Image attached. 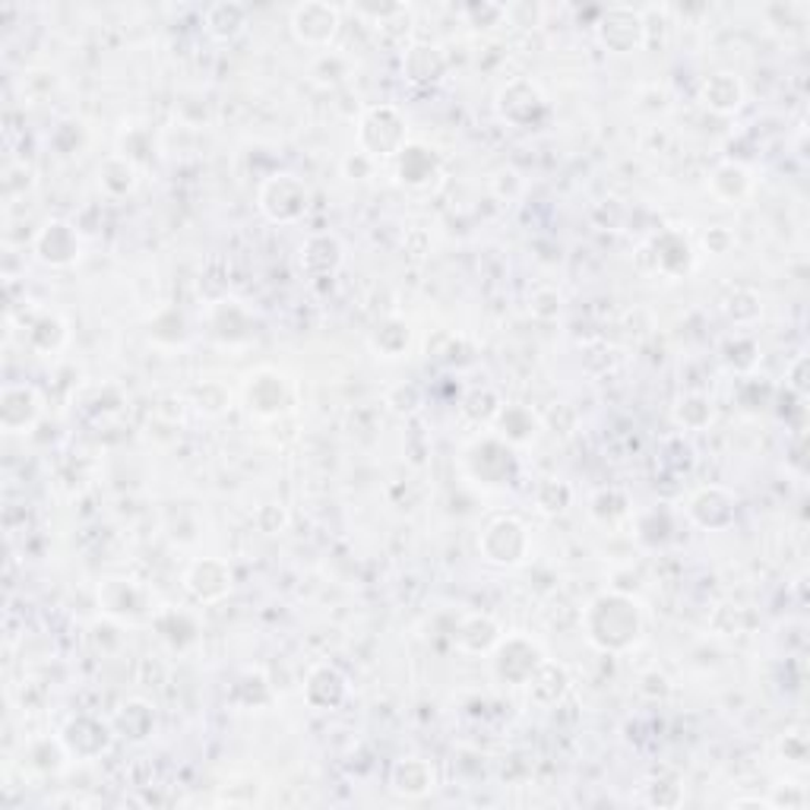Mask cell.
<instances>
[{"instance_id": "6da1fadb", "label": "cell", "mask_w": 810, "mask_h": 810, "mask_svg": "<svg viewBox=\"0 0 810 810\" xmlns=\"http://www.w3.org/2000/svg\"><path fill=\"white\" fill-rule=\"evenodd\" d=\"M583 634L595 649L620 655L640 643L643 637V612L624 592H602L583 612Z\"/></svg>"}, {"instance_id": "7a4b0ae2", "label": "cell", "mask_w": 810, "mask_h": 810, "mask_svg": "<svg viewBox=\"0 0 810 810\" xmlns=\"http://www.w3.org/2000/svg\"><path fill=\"white\" fill-rule=\"evenodd\" d=\"M409 146V121L396 105H370L358 121V149L377 159H396Z\"/></svg>"}, {"instance_id": "3957f363", "label": "cell", "mask_w": 810, "mask_h": 810, "mask_svg": "<svg viewBox=\"0 0 810 810\" xmlns=\"http://www.w3.org/2000/svg\"><path fill=\"white\" fill-rule=\"evenodd\" d=\"M256 206L260 213L276 225H292L305 219L310 209V187L292 171H276L270 174L260 191H256Z\"/></svg>"}, {"instance_id": "277c9868", "label": "cell", "mask_w": 810, "mask_h": 810, "mask_svg": "<svg viewBox=\"0 0 810 810\" xmlns=\"http://www.w3.org/2000/svg\"><path fill=\"white\" fill-rule=\"evenodd\" d=\"M532 538L526 523H520L516 516H498L491 520L481 538H478V551L481 558L494 567H520L523 560L529 558Z\"/></svg>"}, {"instance_id": "5b68a950", "label": "cell", "mask_w": 810, "mask_h": 810, "mask_svg": "<svg viewBox=\"0 0 810 810\" xmlns=\"http://www.w3.org/2000/svg\"><path fill=\"white\" fill-rule=\"evenodd\" d=\"M339 26H342V13H339V7L327 3V0L298 3L292 10V20H288V28L295 35V42L305 45V48H313V52L333 48Z\"/></svg>"}, {"instance_id": "8992f818", "label": "cell", "mask_w": 810, "mask_h": 810, "mask_svg": "<svg viewBox=\"0 0 810 810\" xmlns=\"http://www.w3.org/2000/svg\"><path fill=\"white\" fill-rule=\"evenodd\" d=\"M595 35L598 42L615 52V55H634V52H643L646 48V23L643 10H634V7H608L602 10L598 23H595Z\"/></svg>"}, {"instance_id": "52a82bcc", "label": "cell", "mask_w": 810, "mask_h": 810, "mask_svg": "<svg viewBox=\"0 0 810 810\" xmlns=\"http://www.w3.org/2000/svg\"><path fill=\"white\" fill-rule=\"evenodd\" d=\"M32 251L35 256L52 266V270H67L73 266L80 256H83V238L77 231V225L67 223V219H52L38 228L35 241H32Z\"/></svg>"}, {"instance_id": "ba28073f", "label": "cell", "mask_w": 810, "mask_h": 810, "mask_svg": "<svg viewBox=\"0 0 810 810\" xmlns=\"http://www.w3.org/2000/svg\"><path fill=\"white\" fill-rule=\"evenodd\" d=\"M498 114L513 127H535L548 114V102L529 80H510L498 92Z\"/></svg>"}, {"instance_id": "9c48e42d", "label": "cell", "mask_w": 810, "mask_h": 810, "mask_svg": "<svg viewBox=\"0 0 810 810\" xmlns=\"http://www.w3.org/2000/svg\"><path fill=\"white\" fill-rule=\"evenodd\" d=\"M184 589L199 605H216V602L228 598V592L235 589V573H231V567L225 560L199 558L187 567Z\"/></svg>"}, {"instance_id": "30bf717a", "label": "cell", "mask_w": 810, "mask_h": 810, "mask_svg": "<svg viewBox=\"0 0 810 810\" xmlns=\"http://www.w3.org/2000/svg\"><path fill=\"white\" fill-rule=\"evenodd\" d=\"M545 652L538 646L526 640V637H506L494 649V671L503 684H513V687H526L535 669L541 665Z\"/></svg>"}, {"instance_id": "8fae6325", "label": "cell", "mask_w": 810, "mask_h": 810, "mask_svg": "<svg viewBox=\"0 0 810 810\" xmlns=\"http://www.w3.org/2000/svg\"><path fill=\"white\" fill-rule=\"evenodd\" d=\"M687 516L697 523L699 529L722 532L734 523V516H738V501H734V494L726 491V488L709 484V488H703V491H697V494L691 498V503H687Z\"/></svg>"}, {"instance_id": "7c38bea8", "label": "cell", "mask_w": 810, "mask_h": 810, "mask_svg": "<svg viewBox=\"0 0 810 810\" xmlns=\"http://www.w3.org/2000/svg\"><path fill=\"white\" fill-rule=\"evenodd\" d=\"M248 406H251L253 415L260 419H279L282 412L292 406V392L285 377L276 370H256L251 380H248Z\"/></svg>"}, {"instance_id": "4fadbf2b", "label": "cell", "mask_w": 810, "mask_h": 810, "mask_svg": "<svg viewBox=\"0 0 810 810\" xmlns=\"http://www.w3.org/2000/svg\"><path fill=\"white\" fill-rule=\"evenodd\" d=\"M42 415V399L26 384H10L0 392V427L7 434H26Z\"/></svg>"}, {"instance_id": "5bb4252c", "label": "cell", "mask_w": 810, "mask_h": 810, "mask_svg": "<svg viewBox=\"0 0 810 810\" xmlns=\"http://www.w3.org/2000/svg\"><path fill=\"white\" fill-rule=\"evenodd\" d=\"M60 741L67 744L70 756L95 760V756H102L112 748V728L99 722V719H92V716H77V719L67 722Z\"/></svg>"}, {"instance_id": "9a60e30c", "label": "cell", "mask_w": 810, "mask_h": 810, "mask_svg": "<svg viewBox=\"0 0 810 810\" xmlns=\"http://www.w3.org/2000/svg\"><path fill=\"white\" fill-rule=\"evenodd\" d=\"M697 99L706 112L728 117V114L741 112V105H744V99H748V89H744L738 73L719 70V73H712V77H706V80L699 83Z\"/></svg>"}, {"instance_id": "2e32d148", "label": "cell", "mask_w": 810, "mask_h": 810, "mask_svg": "<svg viewBox=\"0 0 810 810\" xmlns=\"http://www.w3.org/2000/svg\"><path fill=\"white\" fill-rule=\"evenodd\" d=\"M392 162H396V178L412 191H424L441 178V156L421 142H409Z\"/></svg>"}, {"instance_id": "e0dca14e", "label": "cell", "mask_w": 810, "mask_h": 810, "mask_svg": "<svg viewBox=\"0 0 810 810\" xmlns=\"http://www.w3.org/2000/svg\"><path fill=\"white\" fill-rule=\"evenodd\" d=\"M342 260H345V251H342L335 235H310L308 241L301 244V256H298L301 273L313 282L333 279L339 266H342Z\"/></svg>"}, {"instance_id": "ac0fdd59", "label": "cell", "mask_w": 810, "mask_h": 810, "mask_svg": "<svg viewBox=\"0 0 810 810\" xmlns=\"http://www.w3.org/2000/svg\"><path fill=\"white\" fill-rule=\"evenodd\" d=\"M349 697V681L345 674L333 665H317L310 671L308 681H305V699H308L310 709H320V712H333Z\"/></svg>"}, {"instance_id": "d6986e66", "label": "cell", "mask_w": 810, "mask_h": 810, "mask_svg": "<svg viewBox=\"0 0 810 810\" xmlns=\"http://www.w3.org/2000/svg\"><path fill=\"white\" fill-rule=\"evenodd\" d=\"M652 260H655L659 273L677 279V276H687L694 270V248L681 231H662L652 241Z\"/></svg>"}, {"instance_id": "ffe728a7", "label": "cell", "mask_w": 810, "mask_h": 810, "mask_svg": "<svg viewBox=\"0 0 810 810\" xmlns=\"http://www.w3.org/2000/svg\"><path fill=\"white\" fill-rule=\"evenodd\" d=\"M392 791H399L402 798H424L437 788V773L431 766V760L421 756H406L392 766L390 773Z\"/></svg>"}, {"instance_id": "44dd1931", "label": "cell", "mask_w": 810, "mask_h": 810, "mask_svg": "<svg viewBox=\"0 0 810 810\" xmlns=\"http://www.w3.org/2000/svg\"><path fill=\"white\" fill-rule=\"evenodd\" d=\"M453 640L463 652H472V655H484V652H494L498 643L503 640L498 620L488 615H466L459 620V627L453 630Z\"/></svg>"}, {"instance_id": "7402d4cb", "label": "cell", "mask_w": 810, "mask_h": 810, "mask_svg": "<svg viewBox=\"0 0 810 810\" xmlns=\"http://www.w3.org/2000/svg\"><path fill=\"white\" fill-rule=\"evenodd\" d=\"M402 73L419 85L437 83L447 73V57H444V52L437 45L415 42V45H409L402 52Z\"/></svg>"}, {"instance_id": "603a6c76", "label": "cell", "mask_w": 810, "mask_h": 810, "mask_svg": "<svg viewBox=\"0 0 810 810\" xmlns=\"http://www.w3.org/2000/svg\"><path fill=\"white\" fill-rule=\"evenodd\" d=\"M251 20V10L238 0H219L209 3L203 13V28L216 38V42H235Z\"/></svg>"}, {"instance_id": "cb8c5ba5", "label": "cell", "mask_w": 810, "mask_h": 810, "mask_svg": "<svg viewBox=\"0 0 810 810\" xmlns=\"http://www.w3.org/2000/svg\"><path fill=\"white\" fill-rule=\"evenodd\" d=\"M709 194L716 196L719 203H726V206L744 203L748 196L754 194V174H751V168L741 166V162L719 166L712 171V178H709Z\"/></svg>"}, {"instance_id": "d4e9b609", "label": "cell", "mask_w": 810, "mask_h": 810, "mask_svg": "<svg viewBox=\"0 0 810 810\" xmlns=\"http://www.w3.org/2000/svg\"><path fill=\"white\" fill-rule=\"evenodd\" d=\"M102 608L112 617H140L146 608V592L130 580H105L99 589Z\"/></svg>"}, {"instance_id": "484cf974", "label": "cell", "mask_w": 810, "mask_h": 810, "mask_svg": "<svg viewBox=\"0 0 810 810\" xmlns=\"http://www.w3.org/2000/svg\"><path fill=\"white\" fill-rule=\"evenodd\" d=\"M526 687H529V697L538 706H558L563 694L570 691V674H567V669L560 662L541 659V665L526 681Z\"/></svg>"}, {"instance_id": "4316f807", "label": "cell", "mask_w": 810, "mask_h": 810, "mask_svg": "<svg viewBox=\"0 0 810 810\" xmlns=\"http://www.w3.org/2000/svg\"><path fill=\"white\" fill-rule=\"evenodd\" d=\"M99 184L102 191L112 196V199H121V196H130L140 184V168L134 159H127L124 152H114L109 156L102 166H99Z\"/></svg>"}, {"instance_id": "83f0119b", "label": "cell", "mask_w": 810, "mask_h": 810, "mask_svg": "<svg viewBox=\"0 0 810 810\" xmlns=\"http://www.w3.org/2000/svg\"><path fill=\"white\" fill-rule=\"evenodd\" d=\"M209 330L216 339L225 342H238V339H248L251 335V317L248 310L241 308L238 301L223 298L209 308Z\"/></svg>"}, {"instance_id": "f1b7e54d", "label": "cell", "mask_w": 810, "mask_h": 810, "mask_svg": "<svg viewBox=\"0 0 810 810\" xmlns=\"http://www.w3.org/2000/svg\"><path fill=\"white\" fill-rule=\"evenodd\" d=\"M409 342H412V330L399 317H390V320L377 323V330L370 333V349L380 358H402L406 349H409Z\"/></svg>"}, {"instance_id": "f546056e", "label": "cell", "mask_w": 810, "mask_h": 810, "mask_svg": "<svg viewBox=\"0 0 810 810\" xmlns=\"http://www.w3.org/2000/svg\"><path fill=\"white\" fill-rule=\"evenodd\" d=\"M722 310H726L728 320H734V323H754L756 317L763 313V298L756 295L754 288H748V285H731L726 288V295H722Z\"/></svg>"}, {"instance_id": "4dcf8cb0", "label": "cell", "mask_w": 810, "mask_h": 810, "mask_svg": "<svg viewBox=\"0 0 810 810\" xmlns=\"http://www.w3.org/2000/svg\"><path fill=\"white\" fill-rule=\"evenodd\" d=\"M674 421L684 431H703V427H709V421H712V399L703 396V392L681 396L677 406H674Z\"/></svg>"}, {"instance_id": "1f68e13d", "label": "cell", "mask_w": 810, "mask_h": 810, "mask_svg": "<svg viewBox=\"0 0 810 810\" xmlns=\"http://www.w3.org/2000/svg\"><path fill=\"white\" fill-rule=\"evenodd\" d=\"M349 73H352V57H345L342 52H335V48L320 52V55L313 57V64H310V80L317 85L345 83Z\"/></svg>"}, {"instance_id": "d6a6232c", "label": "cell", "mask_w": 810, "mask_h": 810, "mask_svg": "<svg viewBox=\"0 0 810 810\" xmlns=\"http://www.w3.org/2000/svg\"><path fill=\"white\" fill-rule=\"evenodd\" d=\"M152 728H156V712H152L149 703H142V699L127 703V706L121 709V716H117V731H121L124 738H130V741L149 738Z\"/></svg>"}, {"instance_id": "836d02e7", "label": "cell", "mask_w": 810, "mask_h": 810, "mask_svg": "<svg viewBox=\"0 0 810 810\" xmlns=\"http://www.w3.org/2000/svg\"><path fill=\"white\" fill-rule=\"evenodd\" d=\"M498 424L503 427L501 434L510 444H526V441H532L538 434V421L523 406H503L501 415H498Z\"/></svg>"}, {"instance_id": "e575fe53", "label": "cell", "mask_w": 810, "mask_h": 810, "mask_svg": "<svg viewBox=\"0 0 810 810\" xmlns=\"http://www.w3.org/2000/svg\"><path fill=\"white\" fill-rule=\"evenodd\" d=\"M67 339V327L60 323V317L55 313H42L32 327H28V342L38 349V352H55L64 345Z\"/></svg>"}, {"instance_id": "d590c367", "label": "cell", "mask_w": 810, "mask_h": 810, "mask_svg": "<svg viewBox=\"0 0 810 810\" xmlns=\"http://www.w3.org/2000/svg\"><path fill=\"white\" fill-rule=\"evenodd\" d=\"M535 503L545 516H558L563 513L570 503H573V488L567 481H558V478H548L535 488Z\"/></svg>"}, {"instance_id": "8d00e7d4", "label": "cell", "mask_w": 810, "mask_h": 810, "mask_svg": "<svg viewBox=\"0 0 810 810\" xmlns=\"http://www.w3.org/2000/svg\"><path fill=\"white\" fill-rule=\"evenodd\" d=\"M149 335L156 342H166V345H178L187 339V320L178 308H166L156 313V320L149 323Z\"/></svg>"}, {"instance_id": "74e56055", "label": "cell", "mask_w": 810, "mask_h": 810, "mask_svg": "<svg viewBox=\"0 0 810 810\" xmlns=\"http://www.w3.org/2000/svg\"><path fill=\"white\" fill-rule=\"evenodd\" d=\"M0 187H3V199L13 203L20 196H26L35 187V168L28 162H7L3 166V178H0Z\"/></svg>"}, {"instance_id": "f35d334b", "label": "cell", "mask_w": 810, "mask_h": 810, "mask_svg": "<svg viewBox=\"0 0 810 810\" xmlns=\"http://www.w3.org/2000/svg\"><path fill=\"white\" fill-rule=\"evenodd\" d=\"M501 409H503L501 396L494 390H488V387H484V390L469 392L466 402H463V415L472 419L476 424H491V421H498Z\"/></svg>"}, {"instance_id": "ab89813d", "label": "cell", "mask_w": 810, "mask_h": 810, "mask_svg": "<svg viewBox=\"0 0 810 810\" xmlns=\"http://www.w3.org/2000/svg\"><path fill=\"white\" fill-rule=\"evenodd\" d=\"M194 406L203 415L219 419V415H225L231 409V392L225 390L223 384H216V380H206V384H199L194 390Z\"/></svg>"}, {"instance_id": "60d3db41", "label": "cell", "mask_w": 810, "mask_h": 810, "mask_svg": "<svg viewBox=\"0 0 810 810\" xmlns=\"http://www.w3.org/2000/svg\"><path fill=\"white\" fill-rule=\"evenodd\" d=\"M235 699L241 703V706H266L270 699H273V687H270V681H266V674L263 671H251V674H244L238 684H235Z\"/></svg>"}, {"instance_id": "b9f144b4", "label": "cell", "mask_w": 810, "mask_h": 810, "mask_svg": "<svg viewBox=\"0 0 810 810\" xmlns=\"http://www.w3.org/2000/svg\"><path fill=\"white\" fill-rule=\"evenodd\" d=\"M463 16H466L476 28H494L506 23L503 3H466V7H463Z\"/></svg>"}, {"instance_id": "7bdbcfd3", "label": "cell", "mask_w": 810, "mask_h": 810, "mask_svg": "<svg viewBox=\"0 0 810 810\" xmlns=\"http://www.w3.org/2000/svg\"><path fill=\"white\" fill-rule=\"evenodd\" d=\"M503 10H506V23L516 28H538L545 16V7L538 3H503Z\"/></svg>"}, {"instance_id": "ee69618b", "label": "cell", "mask_w": 810, "mask_h": 810, "mask_svg": "<svg viewBox=\"0 0 810 810\" xmlns=\"http://www.w3.org/2000/svg\"><path fill=\"white\" fill-rule=\"evenodd\" d=\"M387 406H390L396 415H412V412H419L421 406L419 387H412V384L392 387V390L387 392Z\"/></svg>"}, {"instance_id": "f6af8a7d", "label": "cell", "mask_w": 810, "mask_h": 810, "mask_svg": "<svg viewBox=\"0 0 810 810\" xmlns=\"http://www.w3.org/2000/svg\"><path fill=\"white\" fill-rule=\"evenodd\" d=\"M529 310L538 320H551L560 313V295L555 288H535L529 298Z\"/></svg>"}, {"instance_id": "bcb514c9", "label": "cell", "mask_w": 810, "mask_h": 810, "mask_svg": "<svg viewBox=\"0 0 810 810\" xmlns=\"http://www.w3.org/2000/svg\"><path fill=\"white\" fill-rule=\"evenodd\" d=\"M783 756L788 763H808V738L805 731H788L783 741Z\"/></svg>"}, {"instance_id": "7dc6e473", "label": "cell", "mask_w": 810, "mask_h": 810, "mask_svg": "<svg viewBox=\"0 0 810 810\" xmlns=\"http://www.w3.org/2000/svg\"><path fill=\"white\" fill-rule=\"evenodd\" d=\"M785 387L791 392H798L801 399L808 396V355H798L795 362L788 364V380Z\"/></svg>"}, {"instance_id": "c3c4849f", "label": "cell", "mask_w": 810, "mask_h": 810, "mask_svg": "<svg viewBox=\"0 0 810 810\" xmlns=\"http://www.w3.org/2000/svg\"><path fill=\"white\" fill-rule=\"evenodd\" d=\"M374 166H377V162H374V159H370L367 152H362V149H358V152H352V156H349V159L342 162L345 174H349V178H358V181L370 178V174H374Z\"/></svg>"}, {"instance_id": "681fc988", "label": "cell", "mask_w": 810, "mask_h": 810, "mask_svg": "<svg viewBox=\"0 0 810 810\" xmlns=\"http://www.w3.org/2000/svg\"><path fill=\"white\" fill-rule=\"evenodd\" d=\"M703 244H706V251L709 253H728V248L734 244V235L728 231L726 225H716V228H709V231H706Z\"/></svg>"}]
</instances>
